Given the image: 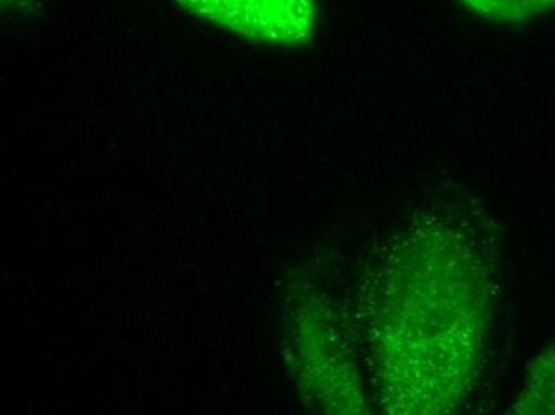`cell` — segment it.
Here are the masks:
<instances>
[{
	"instance_id": "cell-1",
	"label": "cell",
	"mask_w": 555,
	"mask_h": 415,
	"mask_svg": "<svg viewBox=\"0 0 555 415\" xmlns=\"http://www.w3.org/2000/svg\"><path fill=\"white\" fill-rule=\"evenodd\" d=\"M185 10L257 42L300 47L317 20L313 0H176Z\"/></svg>"
},
{
	"instance_id": "cell-2",
	"label": "cell",
	"mask_w": 555,
	"mask_h": 415,
	"mask_svg": "<svg viewBox=\"0 0 555 415\" xmlns=\"http://www.w3.org/2000/svg\"><path fill=\"white\" fill-rule=\"evenodd\" d=\"M473 12L500 23H517L554 9L555 0H463Z\"/></svg>"
}]
</instances>
